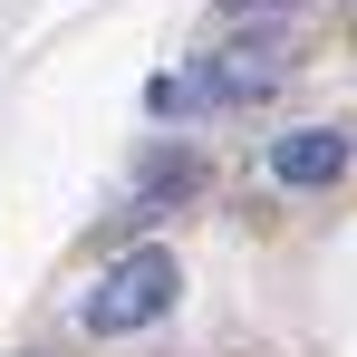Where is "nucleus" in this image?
Here are the masks:
<instances>
[{
    "instance_id": "obj_1",
    "label": "nucleus",
    "mask_w": 357,
    "mask_h": 357,
    "mask_svg": "<svg viewBox=\"0 0 357 357\" xmlns=\"http://www.w3.org/2000/svg\"><path fill=\"white\" fill-rule=\"evenodd\" d=\"M174 290H183V271H174V251H126V261H107L97 271V290L77 299V319L97 328V338H126V328H155L165 309H174Z\"/></svg>"
},
{
    "instance_id": "obj_2",
    "label": "nucleus",
    "mask_w": 357,
    "mask_h": 357,
    "mask_svg": "<svg viewBox=\"0 0 357 357\" xmlns=\"http://www.w3.org/2000/svg\"><path fill=\"white\" fill-rule=\"evenodd\" d=\"M338 165H348V135H328V126H299V135L271 145V174L280 183H328Z\"/></svg>"
},
{
    "instance_id": "obj_3",
    "label": "nucleus",
    "mask_w": 357,
    "mask_h": 357,
    "mask_svg": "<svg viewBox=\"0 0 357 357\" xmlns=\"http://www.w3.org/2000/svg\"><path fill=\"white\" fill-rule=\"evenodd\" d=\"M203 77H213V107H232V97H271L280 87V59L271 49H232V59H213Z\"/></svg>"
}]
</instances>
